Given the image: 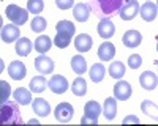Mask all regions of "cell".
<instances>
[{
	"instance_id": "1",
	"label": "cell",
	"mask_w": 158,
	"mask_h": 126,
	"mask_svg": "<svg viewBox=\"0 0 158 126\" xmlns=\"http://www.w3.org/2000/svg\"><path fill=\"white\" fill-rule=\"evenodd\" d=\"M122 5H123V0H95L94 2L97 14L101 16V18L117 14L118 10L122 8Z\"/></svg>"
},
{
	"instance_id": "2",
	"label": "cell",
	"mask_w": 158,
	"mask_h": 126,
	"mask_svg": "<svg viewBox=\"0 0 158 126\" xmlns=\"http://www.w3.org/2000/svg\"><path fill=\"white\" fill-rule=\"evenodd\" d=\"M2 123L3 124H21L22 118H21V112L18 109V103H10L6 101L5 104H2Z\"/></svg>"
},
{
	"instance_id": "3",
	"label": "cell",
	"mask_w": 158,
	"mask_h": 126,
	"mask_svg": "<svg viewBox=\"0 0 158 126\" xmlns=\"http://www.w3.org/2000/svg\"><path fill=\"white\" fill-rule=\"evenodd\" d=\"M5 14H6V18L10 19L11 24L19 25V27H21V25H24L25 22L29 21V10H24V8L15 5V3L6 6Z\"/></svg>"
},
{
	"instance_id": "4",
	"label": "cell",
	"mask_w": 158,
	"mask_h": 126,
	"mask_svg": "<svg viewBox=\"0 0 158 126\" xmlns=\"http://www.w3.org/2000/svg\"><path fill=\"white\" fill-rule=\"evenodd\" d=\"M100 113H101V106L97 101H89L84 106V117L81 118V123L82 124H97Z\"/></svg>"
},
{
	"instance_id": "5",
	"label": "cell",
	"mask_w": 158,
	"mask_h": 126,
	"mask_svg": "<svg viewBox=\"0 0 158 126\" xmlns=\"http://www.w3.org/2000/svg\"><path fill=\"white\" fill-rule=\"evenodd\" d=\"M139 3H138V0H128L127 3L122 5V8L118 10L117 14L120 16V19L123 21H131V19H135L138 14H139Z\"/></svg>"
},
{
	"instance_id": "6",
	"label": "cell",
	"mask_w": 158,
	"mask_h": 126,
	"mask_svg": "<svg viewBox=\"0 0 158 126\" xmlns=\"http://www.w3.org/2000/svg\"><path fill=\"white\" fill-rule=\"evenodd\" d=\"M73 113H74V109L70 103H60L56 106L54 117L59 123H68L73 118Z\"/></svg>"
},
{
	"instance_id": "7",
	"label": "cell",
	"mask_w": 158,
	"mask_h": 126,
	"mask_svg": "<svg viewBox=\"0 0 158 126\" xmlns=\"http://www.w3.org/2000/svg\"><path fill=\"white\" fill-rule=\"evenodd\" d=\"M48 85L51 88V92L56 93V95H63L65 92L68 90V81L65 79L63 76H60V74L52 76L51 81L48 82Z\"/></svg>"
},
{
	"instance_id": "8",
	"label": "cell",
	"mask_w": 158,
	"mask_h": 126,
	"mask_svg": "<svg viewBox=\"0 0 158 126\" xmlns=\"http://www.w3.org/2000/svg\"><path fill=\"white\" fill-rule=\"evenodd\" d=\"M35 68L40 74H51L54 71V61H52L49 57H46L44 54H40L36 58H35Z\"/></svg>"
},
{
	"instance_id": "9",
	"label": "cell",
	"mask_w": 158,
	"mask_h": 126,
	"mask_svg": "<svg viewBox=\"0 0 158 126\" xmlns=\"http://www.w3.org/2000/svg\"><path fill=\"white\" fill-rule=\"evenodd\" d=\"M19 27L15 24H8V25H3L2 27V41L10 44V43H15L19 40Z\"/></svg>"
},
{
	"instance_id": "10",
	"label": "cell",
	"mask_w": 158,
	"mask_h": 126,
	"mask_svg": "<svg viewBox=\"0 0 158 126\" xmlns=\"http://www.w3.org/2000/svg\"><path fill=\"white\" fill-rule=\"evenodd\" d=\"M97 30H98V35H100L101 38L108 40V38H112V36H114V33H115V25H114V22H112L109 18H103V19L100 21V24H98Z\"/></svg>"
},
{
	"instance_id": "11",
	"label": "cell",
	"mask_w": 158,
	"mask_h": 126,
	"mask_svg": "<svg viewBox=\"0 0 158 126\" xmlns=\"http://www.w3.org/2000/svg\"><path fill=\"white\" fill-rule=\"evenodd\" d=\"M8 74H10V77L11 79H15V81H22L25 77V74H27V68H25V65L22 61H11L10 63V66H8Z\"/></svg>"
},
{
	"instance_id": "12",
	"label": "cell",
	"mask_w": 158,
	"mask_h": 126,
	"mask_svg": "<svg viewBox=\"0 0 158 126\" xmlns=\"http://www.w3.org/2000/svg\"><path fill=\"white\" fill-rule=\"evenodd\" d=\"M122 43L127 47H130V49H135V47H138L142 43V35L138 30H128L122 36Z\"/></svg>"
},
{
	"instance_id": "13",
	"label": "cell",
	"mask_w": 158,
	"mask_h": 126,
	"mask_svg": "<svg viewBox=\"0 0 158 126\" xmlns=\"http://www.w3.org/2000/svg\"><path fill=\"white\" fill-rule=\"evenodd\" d=\"M114 96L117 98V101H127L131 96V85L127 81H118L114 85Z\"/></svg>"
},
{
	"instance_id": "14",
	"label": "cell",
	"mask_w": 158,
	"mask_h": 126,
	"mask_svg": "<svg viewBox=\"0 0 158 126\" xmlns=\"http://www.w3.org/2000/svg\"><path fill=\"white\" fill-rule=\"evenodd\" d=\"M139 84L144 90H153L158 85V77L153 71H144L139 76Z\"/></svg>"
},
{
	"instance_id": "15",
	"label": "cell",
	"mask_w": 158,
	"mask_h": 126,
	"mask_svg": "<svg viewBox=\"0 0 158 126\" xmlns=\"http://www.w3.org/2000/svg\"><path fill=\"white\" fill-rule=\"evenodd\" d=\"M90 13H92V8L89 3H77L73 6V16L77 22H87L89 18H90Z\"/></svg>"
},
{
	"instance_id": "16",
	"label": "cell",
	"mask_w": 158,
	"mask_h": 126,
	"mask_svg": "<svg viewBox=\"0 0 158 126\" xmlns=\"http://www.w3.org/2000/svg\"><path fill=\"white\" fill-rule=\"evenodd\" d=\"M156 13H158V8H156V5H155L153 2H146V3L139 8V14H141L142 21H146V22L155 21Z\"/></svg>"
},
{
	"instance_id": "17",
	"label": "cell",
	"mask_w": 158,
	"mask_h": 126,
	"mask_svg": "<svg viewBox=\"0 0 158 126\" xmlns=\"http://www.w3.org/2000/svg\"><path fill=\"white\" fill-rule=\"evenodd\" d=\"M98 58L101 61H109L114 58L115 55V46L111 43V41H104L100 47H98Z\"/></svg>"
},
{
	"instance_id": "18",
	"label": "cell",
	"mask_w": 158,
	"mask_h": 126,
	"mask_svg": "<svg viewBox=\"0 0 158 126\" xmlns=\"http://www.w3.org/2000/svg\"><path fill=\"white\" fill-rule=\"evenodd\" d=\"M32 93L33 92H30L29 88H24V87H19V88H16L15 90V93H13V98H15V101L18 104H21V106H29L30 103H32Z\"/></svg>"
},
{
	"instance_id": "19",
	"label": "cell",
	"mask_w": 158,
	"mask_h": 126,
	"mask_svg": "<svg viewBox=\"0 0 158 126\" xmlns=\"http://www.w3.org/2000/svg\"><path fill=\"white\" fill-rule=\"evenodd\" d=\"M92 43H94L92 41V36L87 33H81L74 38V47L79 52H89L92 49Z\"/></svg>"
},
{
	"instance_id": "20",
	"label": "cell",
	"mask_w": 158,
	"mask_h": 126,
	"mask_svg": "<svg viewBox=\"0 0 158 126\" xmlns=\"http://www.w3.org/2000/svg\"><path fill=\"white\" fill-rule=\"evenodd\" d=\"M103 115L106 117V120H114L117 115V98H106L103 104Z\"/></svg>"
},
{
	"instance_id": "21",
	"label": "cell",
	"mask_w": 158,
	"mask_h": 126,
	"mask_svg": "<svg viewBox=\"0 0 158 126\" xmlns=\"http://www.w3.org/2000/svg\"><path fill=\"white\" fill-rule=\"evenodd\" d=\"M32 107H33V112L36 113L38 117H48L51 113V106L46 99L43 98H36L32 101Z\"/></svg>"
},
{
	"instance_id": "22",
	"label": "cell",
	"mask_w": 158,
	"mask_h": 126,
	"mask_svg": "<svg viewBox=\"0 0 158 126\" xmlns=\"http://www.w3.org/2000/svg\"><path fill=\"white\" fill-rule=\"evenodd\" d=\"M33 47H35L36 52L46 54L48 50H51V47H52V40L49 36H46V35H40L35 40V43H33Z\"/></svg>"
},
{
	"instance_id": "23",
	"label": "cell",
	"mask_w": 158,
	"mask_h": 126,
	"mask_svg": "<svg viewBox=\"0 0 158 126\" xmlns=\"http://www.w3.org/2000/svg\"><path fill=\"white\" fill-rule=\"evenodd\" d=\"M89 76H90L92 82L98 84L104 79V76H106V68H104V65H101V63H94L92 68L89 69Z\"/></svg>"
},
{
	"instance_id": "24",
	"label": "cell",
	"mask_w": 158,
	"mask_h": 126,
	"mask_svg": "<svg viewBox=\"0 0 158 126\" xmlns=\"http://www.w3.org/2000/svg\"><path fill=\"white\" fill-rule=\"evenodd\" d=\"M29 87L33 93H43L49 85H48V81H46L44 76H35V77H32Z\"/></svg>"
},
{
	"instance_id": "25",
	"label": "cell",
	"mask_w": 158,
	"mask_h": 126,
	"mask_svg": "<svg viewBox=\"0 0 158 126\" xmlns=\"http://www.w3.org/2000/svg\"><path fill=\"white\" fill-rule=\"evenodd\" d=\"M32 52V41L29 38H19L16 41V54L21 57H27Z\"/></svg>"
},
{
	"instance_id": "26",
	"label": "cell",
	"mask_w": 158,
	"mask_h": 126,
	"mask_svg": "<svg viewBox=\"0 0 158 126\" xmlns=\"http://www.w3.org/2000/svg\"><path fill=\"white\" fill-rule=\"evenodd\" d=\"M71 69L77 74V76H82L87 71V60L82 55H74L71 58Z\"/></svg>"
},
{
	"instance_id": "27",
	"label": "cell",
	"mask_w": 158,
	"mask_h": 126,
	"mask_svg": "<svg viewBox=\"0 0 158 126\" xmlns=\"http://www.w3.org/2000/svg\"><path fill=\"white\" fill-rule=\"evenodd\" d=\"M125 71H127V68H125V65L122 61H112L111 65H109V68H108V73H109V76L112 79H122L123 76H125Z\"/></svg>"
},
{
	"instance_id": "28",
	"label": "cell",
	"mask_w": 158,
	"mask_h": 126,
	"mask_svg": "<svg viewBox=\"0 0 158 126\" xmlns=\"http://www.w3.org/2000/svg\"><path fill=\"white\" fill-rule=\"evenodd\" d=\"M141 110L153 120H158V106L150 99H144L141 103Z\"/></svg>"
},
{
	"instance_id": "29",
	"label": "cell",
	"mask_w": 158,
	"mask_h": 126,
	"mask_svg": "<svg viewBox=\"0 0 158 126\" xmlns=\"http://www.w3.org/2000/svg\"><path fill=\"white\" fill-rule=\"evenodd\" d=\"M71 92L76 96H84L87 93V82L84 77H76L71 84Z\"/></svg>"
},
{
	"instance_id": "30",
	"label": "cell",
	"mask_w": 158,
	"mask_h": 126,
	"mask_svg": "<svg viewBox=\"0 0 158 126\" xmlns=\"http://www.w3.org/2000/svg\"><path fill=\"white\" fill-rule=\"evenodd\" d=\"M56 32H59V33H67V35H70V36H74L76 25H74L73 22H70V21H60V22H57V25H56Z\"/></svg>"
},
{
	"instance_id": "31",
	"label": "cell",
	"mask_w": 158,
	"mask_h": 126,
	"mask_svg": "<svg viewBox=\"0 0 158 126\" xmlns=\"http://www.w3.org/2000/svg\"><path fill=\"white\" fill-rule=\"evenodd\" d=\"M71 38H73V36H70V35H67V33H59V32H57V35H56V38H54V44H56L57 47H60V49H65V47L70 46Z\"/></svg>"
},
{
	"instance_id": "32",
	"label": "cell",
	"mask_w": 158,
	"mask_h": 126,
	"mask_svg": "<svg viewBox=\"0 0 158 126\" xmlns=\"http://www.w3.org/2000/svg\"><path fill=\"white\" fill-rule=\"evenodd\" d=\"M46 27H48V22H46V19H44V18H41V16H36V18L32 21V24H30L32 32H36V33L44 32V29H46Z\"/></svg>"
},
{
	"instance_id": "33",
	"label": "cell",
	"mask_w": 158,
	"mask_h": 126,
	"mask_svg": "<svg viewBox=\"0 0 158 126\" xmlns=\"http://www.w3.org/2000/svg\"><path fill=\"white\" fill-rule=\"evenodd\" d=\"M44 8V2L43 0H27V10L29 13H33V14H40Z\"/></svg>"
},
{
	"instance_id": "34",
	"label": "cell",
	"mask_w": 158,
	"mask_h": 126,
	"mask_svg": "<svg viewBox=\"0 0 158 126\" xmlns=\"http://www.w3.org/2000/svg\"><path fill=\"white\" fill-rule=\"evenodd\" d=\"M0 87H2V96H0V104H5L8 98H10V93H11V87L10 84H6L5 81L0 82Z\"/></svg>"
},
{
	"instance_id": "35",
	"label": "cell",
	"mask_w": 158,
	"mask_h": 126,
	"mask_svg": "<svg viewBox=\"0 0 158 126\" xmlns=\"http://www.w3.org/2000/svg\"><path fill=\"white\" fill-rule=\"evenodd\" d=\"M141 65H142V57L139 54H133L128 57V66L131 69H138Z\"/></svg>"
},
{
	"instance_id": "36",
	"label": "cell",
	"mask_w": 158,
	"mask_h": 126,
	"mask_svg": "<svg viewBox=\"0 0 158 126\" xmlns=\"http://www.w3.org/2000/svg\"><path fill=\"white\" fill-rule=\"evenodd\" d=\"M56 5L60 10H70L74 6V0H56Z\"/></svg>"
},
{
	"instance_id": "37",
	"label": "cell",
	"mask_w": 158,
	"mask_h": 126,
	"mask_svg": "<svg viewBox=\"0 0 158 126\" xmlns=\"http://www.w3.org/2000/svg\"><path fill=\"white\" fill-rule=\"evenodd\" d=\"M123 123H125V124H127V123H139V118L135 117V115H130V117H127V118L123 120Z\"/></svg>"
},
{
	"instance_id": "38",
	"label": "cell",
	"mask_w": 158,
	"mask_h": 126,
	"mask_svg": "<svg viewBox=\"0 0 158 126\" xmlns=\"http://www.w3.org/2000/svg\"><path fill=\"white\" fill-rule=\"evenodd\" d=\"M38 123H40V121L35 120V118H30V120H29V124H38Z\"/></svg>"
},
{
	"instance_id": "39",
	"label": "cell",
	"mask_w": 158,
	"mask_h": 126,
	"mask_svg": "<svg viewBox=\"0 0 158 126\" xmlns=\"http://www.w3.org/2000/svg\"><path fill=\"white\" fill-rule=\"evenodd\" d=\"M156 52H158V43H156Z\"/></svg>"
},
{
	"instance_id": "40",
	"label": "cell",
	"mask_w": 158,
	"mask_h": 126,
	"mask_svg": "<svg viewBox=\"0 0 158 126\" xmlns=\"http://www.w3.org/2000/svg\"><path fill=\"white\" fill-rule=\"evenodd\" d=\"M156 8H158V0H156Z\"/></svg>"
},
{
	"instance_id": "41",
	"label": "cell",
	"mask_w": 158,
	"mask_h": 126,
	"mask_svg": "<svg viewBox=\"0 0 158 126\" xmlns=\"http://www.w3.org/2000/svg\"><path fill=\"white\" fill-rule=\"evenodd\" d=\"M156 66H158V61H156Z\"/></svg>"
},
{
	"instance_id": "42",
	"label": "cell",
	"mask_w": 158,
	"mask_h": 126,
	"mask_svg": "<svg viewBox=\"0 0 158 126\" xmlns=\"http://www.w3.org/2000/svg\"><path fill=\"white\" fill-rule=\"evenodd\" d=\"M147 2H150V0H147Z\"/></svg>"
}]
</instances>
